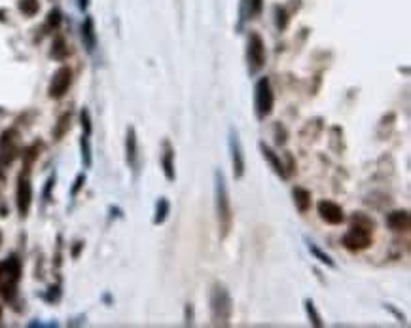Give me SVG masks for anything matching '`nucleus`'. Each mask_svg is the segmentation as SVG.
I'll return each mask as SVG.
<instances>
[{
	"label": "nucleus",
	"instance_id": "22",
	"mask_svg": "<svg viewBox=\"0 0 411 328\" xmlns=\"http://www.w3.org/2000/svg\"><path fill=\"white\" fill-rule=\"evenodd\" d=\"M19 8L25 15H32L38 12V0H21L19 2Z\"/></svg>",
	"mask_w": 411,
	"mask_h": 328
},
{
	"label": "nucleus",
	"instance_id": "7",
	"mask_svg": "<svg viewBox=\"0 0 411 328\" xmlns=\"http://www.w3.org/2000/svg\"><path fill=\"white\" fill-rule=\"evenodd\" d=\"M230 154H231V169H233V179L241 180L245 177L246 171V161H245V152H243V144L239 139V131L235 127H230Z\"/></svg>",
	"mask_w": 411,
	"mask_h": 328
},
{
	"label": "nucleus",
	"instance_id": "5",
	"mask_svg": "<svg viewBox=\"0 0 411 328\" xmlns=\"http://www.w3.org/2000/svg\"><path fill=\"white\" fill-rule=\"evenodd\" d=\"M341 243L347 250L351 252H360V250H366L371 247L373 243V229L364 228V226H358V224H353L351 228L347 229V234L341 237Z\"/></svg>",
	"mask_w": 411,
	"mask_h": 328
},
{
	"label": "nucleus",
	"instance_id": "17",
	"mask_svg": "<svg viewBox=\"0 0 411 328\" xmlns=\"http://www.w3.org/2000/svg\"><path fill=\"white\" fill-rule=\"evenodd\" d=\"M307 249H309L311 256L315 258V260H318L320 264L328 266V268H332V270H335V268H338V266H335V262L332 260V256H330V254H326L324 250L320 249L318 245H315L313 241H307Z\"/></svg>",
	"mask_w": 411,
	"mask_h": 328
},
{
	"label": "nucleus",
	"instance_id": "28",
	"mask_svg": "<svg viewBox=\"0 0 411 328\" xmlns=\"http://www.w3.org/2000/svg\"><path fill=\"white\" fill-rule=\"evenodd\" d=\"M84 182H86V175H80L78 179H76V182H74V186H72V195H76V193L82 190V186H84Z\"/></svg>",
	"mask_w": 411,
	"mask_h": 328
},
{
	"label": "nucleus",
	"instance_id": "18",
	"mask_svg": "<svg viewBox=\"0 0 411 328\" xmlns=\"http://www.w3.org/2000/svg\"><path fill=\"white\" fill-rule=\"evenodd\" d=\"M171 213V203L167 198H159L158 203H156V213H154V224L159 226L167 220V216Z\"/></svg>",
	"mask_w": 411,
	"mask_h": 328
},
{
	"label": "nucleus",
	"instance_id": "21",
	"mask_svg": "<svg viewBox=\"0 0 411 328\" xmlns=\"http://www.w3.org/2000/svg\"><path fill=\"white\" fill-rule=\"evenodd\" d=\"M82 30H84V40H86V44H87V50H93V46H95L93 21H91V19H86V23H84Z\"/></svg>",
	"mask_w": 411,
	"mask_h": 328
},
{
	"label": "nucleus",
	"instance_id": "27",
	"mask_svg": "<svg viewBox=\"0 0 411 328\" xmlns=\"http://www.w3.org/2000/svg\"><path fill=\"white\" fill-rule=\"evenodd\" d=\"M248 6H250V15H252V17H256V15L261 14L264 0H248Z\"/></svg>",
	"mask_w": 411,
	"mask_h": 328
},
{
	"label": "nucleus",
	"instance_id": "2",
	"mask_svg": "<svg viewBox=\"0 0 411 328\" xmlns=\"http://www.w3.org/2000/svg\"><path fill=\"white\" fill-rule=\"evenodd\" d=\"M210 321L214 326H230L233 317V300L224 283H214L209 294Z\"/></svg>",
	"mask_w": 411,
	"mask_h": 328
},
{
	"label": "nucleus",
	"instance_id": "25",
	"mask_svg": "<svg viewBox=\"0 0 411 328\" xmlns=\"http://www.w3.org/2000/svg\"><path fill=\"white\" fill-rule=\"evenodd\" d=\"M80 120H82V127H84V135L89 137V135H91V118H89V112H87L86 108L82 110V114H80Z\"/></svg>",
	"mask_w": 411,
	"mask_h": 328
},
{
	"label": "nucleus",
	"instance_id": "16",
	"mask_svg": "<svg viewBox=\"0 0 411 328\" xmlns=\"http://www.w3.org/2000/svg\"><path fill=\"white\" fill-rule=\"evenodd\" d=\"M292 198H294V205H296V209L300 211L302 214L309 213L311 209V192L307 190V188H302V186H296L294 190H292Z\"/></svg>",
	"mask_w": 411,
	"mask_h": 328
},
{
	"label": "nucleus",
	"instance_id": "9",
	"mask_svg": "<svg viewBox=\"0 0 411 328\" xmlns=\"http://www.w3.org/2000/svg\"><path fill=\"white\" fill-rule=\"evenodd\" d=\"M317 213L320 216V220L330 224V226H339V224L345 222V211L335 201L320 200L317 203Z\"/></svg>",
	"mask_w": 411,
	"mask_h": 328
},
{
	"label": "nucleus",
	"instance_id": "12",
	"mask_svg": "<svg viewBox=\"0 0 411 328\" xmlns=\"http://www.w3.org/2000/svg\"><path fill=\"white\" fill-rule=\"evenodd\" d=\"M387 226H389L392 232H398V234H407L411 226V216L407 211H392V213L387 214Z\"/></svg>",
	"mask_w": 411,
	"mask_h": 328
},
{
	"label": "nucleus",
	"instance_id": "6",
	"mask_svg": "<svg viewBox=\"0 0 411 328\" xmlns=\"http://www.w3.org/2000/svg\"><path fill=\"white\" fill-rule=\"evenodd\" d=\"M246 63H248V72L258 74L266 64V44L261 40L258 32H250L248 44H246Z\"/></svg>",
	"mask_w": 411,
	"mask_h": 328
},
{
	"label": "nucleus",
	"instance_id": "26",
	"mask_svg": "<svg viewBox=\"0 0 411 328\" xmlns=\"http://www.w3.org/2000/svg\"><path fill=\"white\" fill-rule=\"evenodd\" d=\"M195 321V307L194 304H186V309H184V324L186 326H192Z\"/></svg>",
	"mask_w": 411,
	"mask_h": 328
},
{
	"label": "nucleus",
	"instance_id": "29",
	"mask_svg": "<svg viewBox=\"0 0 411 328\" xmlns=\"http://www.w3.org/2000/svg\"><path fill=\"white\" fill-rule=\"evenodd\" d=\"M0 245H2V234H0Z\"/></svg>",
	"mask_w": 411,
	"mask_h": 328
},
{
	"label": "nucleus",
	"instance_id": "15",
	"mask_svg": "<svg viewBox=\"0 0 411 328\" xmlns=\"http://www.w3.org/2000/svg\"><path fill=\"white\" fill-rule=\"evenodd\" d=\"M125 157H127V163L131 167L137 165V157H138V141H137V131L131 125L127 129V137H125Z\"/></svg>",
	"mask_w": 411,
	"mask_h": 328
},
{
	"label": "nucleus",
	"instance_id": "13",
	"mask_svg": "<svg viewBox=\"0 0 411 328\" xmlns=\"http://www.w3.org/2000/svg\"><path fill=\"white\" fill-rule=\"evenodd\" d=\"M161 169H163V175H165V179L169 180V182H174V180H176V169H174V148L169 141L163 143Z\"/></svg>",
	"mask_w": 411,
	"mask_h": 328
},
{
	"label": "nucleus",
	"instance_id": "3",
	"mask_svg": "<svg viewBox=\"0 0 411 328\" xmlns=\"http://www.w3.org/2000/svg\"><path fill=\"white\" fill-rule=\"evenodd\" d=\"M275 107V95L269 78H260L254 86V114L260 121L271 116Z\"/></svg>",
	"mask_w": 411,
	"mask_h": 328
},
{
	"label": "nucleus",
	"instance_id": "23",
	"mask_svg": "<svg viewBox=\"0 0 411 328\" xmlns=\"http://www.w3.org/2000/svg\"><path fill=\"white\" fill-rule=\"evenodd\" d=\"M82 157H84V165L89 167L91 165V148H89V141L87 137H82Z\"/></svg>",
	"mask_w": 411,
	"mask_h": 328
},
{
	"label": "nucleus",
	"instance_id": "10",
	"mask_svg": "<svg viewBox=\"0 0 411 328\" xmlns=\"http://www.w3.org/2000/svg\"><path fill=\"white\" fill-rule=\"evenodd\" d=\"M70 86H72V71H70L68 67H61V69L53 74L48 93H50L51 99H61V97L66 95V91L70 89Z\"/></svg>",
	"mask_w": 411,
	"mask_h": 328
},
{
	"label": "nucleus",
	"instance_id": "4",
	"mask_svg": "<svg viewBox=\"0 0 411 328\" xmlns=\"http://www.w3.org/2000/svg\"><path fill=\"white\" fill-rule=\"evenodd\" d=\"M19 277H21V264L15 256H10L0 264V294L6 300L15 294Z\"/></svg>",
	"mask_w": 411,
	"mask_h": 328
},
{
	"label": "nucleus",
	"instance_id": "19",
	"mask_svg": "<svg viewBox=\"0 0 411 328\" xmlns=\"http://www.w3.org/2000/svg\"><path fill=\"white\" fill-rule=\"evenodd\" d=\"M303 306H305V311H307L309 322L313 324V326H317V328L324 326V322H322V317H320V313H318V309H317V306H315V302H313V300L307 298L305 302H303Z\"/></svg>",
	"mask_w": 411,
	"mask_h": 328
},
{
	"label": "nucleus",
	"instance_id": "24",
	"mask_svg": "<svg viewBox=\"0 0 411 328\" xmlns=\"http://www.w3.org/2000/svg\"><path fill=\"white\" fill-rule=\"evenodd\" d=\"M51 55L55 59H63L66 55V50H65V40L63 38H57L55 40V44H53V51H51Z\"/></svg>",
	"mask_w": 411,
	"mask_h": 328
},
{
	"label": "nucleus",
	"instance_id": "20",
	"mask_svg": "<svg viewBox=\"0 0 411 328\" xmlns=\"http://www.w3.org/2000/svg\"><path fill=\"white\" fill-rule=\"evenodd\" d=\"M70 120H72V114H70V112H65V114L57 120V125H55V129H53V137H55L57 141L59 139H63V135L70 129Z\"/></svg>",
	"mask_w": 411,
	"mask_h": 328
},
{
	"label": "nucleus",
	"instance_id": "8",
	"mask_svg": "<svg viewBox=\"0 0 411 328\" xmlns=\"http://www.w3.org/2000/svg\"><path fill=\"white\" fill-rule=\"evenodd\" d=\"M30 203H32V184H30L29 179V171H25L19 175L17 179V188H15V205H17V211L21 216H27L30 209Z\"/></svg>",
	"mask_w": 411,
	"mask_h": 328
},
{
	"label": "nucleus",
	"instance_id": "14",
	"mask_svg": "<svg viewBox=\"0 0 411 328\" xmlns=\"http://www.w3.org/2000/svg\"><path fill=\"white\" fill-rule=\"evenodd\" d=\"M17 139H19V135H17V131H14V129H8V131H4L2 133V137H0V156H10V161L14 159L15 152H17Z\"/></svg>",
	"mask_w": 411,
	"mask_h": 328
},
{
	"label": "nucleus",
	"instance_id": "11",
	"mask_svg": "<svg viewBox=\"0 0 411 328\" xmlns=\"http://www.w3.org/2000/svg\"><path fill=\"white\" fill-rule=\"evenodd\" d=\"M258 146H260V152H261V156H264V159H266L267 163H269V167L273 169L275 175H277V177H281L282 180L288 179V173H286V165L282 163L281 156H279V154H275L273 150L269 148L266 143H260Z\"/></svg>",
	"mask_w": 411,
	"mask_h": 328
},
{
	"label": "nucleus",
	"instance_id": "1",
	"mask_svg": "<svg viewBox=\"0 0 411 328\" xmlns=\"http://www.w3.org/2000/svg\"><path fill=\"white\" fill-rule=\"evenodd\" d=\"M214 207H216L218 236H220V239H228V236L233 229V209H231L226 175L220 169L214 171Z\"/></svg>",
	"mask_w": 411,
	"mask_h": 328
}]
</instances>
